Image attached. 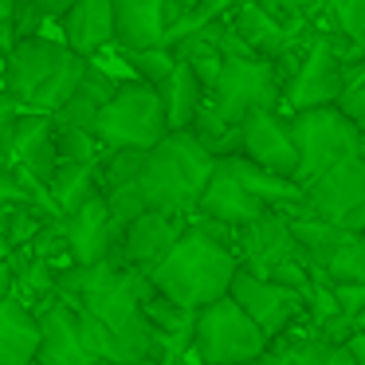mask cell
Masks as SVG:
<instances>
[{"label":"cell","instance_id":"obj_1","mask_svg":"<svg viewBox=\"0 0 365 365\" xmlns=\"http://www.w3.org/2000/svg\"><path fill=\"white\" fill-rule=\"evenodd\" d=\"M244 271L240 263V232L224 224L192 216L189 232L177 240V247L150 271V283L158 294L185 310H205L232 294V283Z\"/></svg>","mask_w":365,"mask_h":365},{"label":"cell","instance_id":"obj_2","mask_svg":"<svg viewBox=\"0 0 365 365\" xmlns=\"http://www.w3.org/2000/svg\"><path fill=\"white\" fill-rule=\"evenodd\" d=\"M220 161L192 138V130H169L142 165V197L153 212H169V216H185L192 220L197 205L205 197L208 181H212Z\"/></svg>","mask_w":365,"mask_h":365},{"label":"cell","instance_id":"obj_3","mask_svg":"<svg viewBox=\"0 0 365 365\" xmlns=\"http://www.w3.org/2000/svg\"><path fill=\"white\" fill-rule=\"evenodd\" d=\"M87 67L91 59L75 56L63 40L32 36V40H20L12 56L4 59V91L24 110L56 114L75 98Z\"/></svg>","mask_w":365,"mask_h":365},{"label":"cell","instance_id":"obj_4","mask_svg":"<svg viewBox=\"0 0 365 365\" xmlns=\"http://www.w3.org/2000/svg\"><path fill=\"white\" fill-rule=\"evenodd\" d=\"M357 59L361 56H357L341 36L314 28L307 51L299 56L291 79H287L283 114L318 110V106H338L341 95H346V71H349V63H357Z\"/></svg>","mask_w":365,"mask_h":365},{"label":"cell","instance_id":"obj_5","mask_svg":"<svg viewBox=\"0 0 365 365\" xmlns=\"http://www.w3.org/2000/svg\"><path fill=\"white\" fill-rule=\"evenodd\" d=\"M291 134L299 145V185L307 189L322 173L365 158V130L341 114V106H318V110L287 114Z\"/></svg>","mask_w":365,"mask_h":365},{"label":"cell","instance_id":"obj_6","mask_svg":"<svg viewBox=\"0 0 365 365\" xmlns=\"http://www.w3.org/2000/svg\"><path fill=\"white\" fill-rule=\"evenodd\" d=\"M271 349V338L247 318L232 294L220 302L197 310V326H192V349L189 361L205 365H252Z\"/></svg>","mask_w":365,"mask_h":365},{"label":"cell","instance_id":"obj_7","mask_svg":"<svg viewBox=\"0 0 365 365\" xmlns=\"http://www.w3.org/2000/svg\"><path fill=\"white\" fill-rule=\"evenodd\" d=\"M169 134L165 106H161L158 87L150 83L126 79L118 87V95L103 106L98 114V142L106 150H138L150 153L161 138Z\"/></svg>","mask_w":365,"mask_h":365},{"label":"cell","instance_id":"obj_8","mask_svg":"<svg viewBox=\"0 0 365 365\" xmlns=\"http://www.w3.org/2000/svg\"><path fill=\"white\" fill-rule=\"evenodd\" d=\"M283 91L287 83L279 63L259 56H224L220 83L208 95V103L224 122L240 126L255 110H283Z\"/></svg>","mask_w":365,"mask_h":365},{"label":"cell","instance_id":"obj_9","mask_svg":"<svg viewBox=\"0 0 365 365\" xmlns=\"http://www.w3.org/2000/svg\"><path fill=\"white\" fill-rule=\"evenodd\" d=\"M302 205L318 220L334 224L341 232L365 236V158H354L346 165L322 173L302 189Z\"/></svg>","mask_w":365,"mask_h":365},{"label":"cell","instance_id":"obj_10","mask_svg":"<svg viewBox=\"0 0 365 365\" xmlns=\"http://www.w3.org/2000/svg\"><path fill=\"white\" fill-rule=\"evenodd\" d=\"M232 299L247 310V318H252L271 341L287 338L299 322H307V299H302L299 291L275 283V279L252 275V271H240L236 275Z\"/></svg>","mask_w":365,"mask_h":365},{"label":"cell","instance_id":"obj_11","mask_svg":"<svg viewBox=\"0 0 365 365\" xmlns=\"http://www.w3.org/2000/svg\"><path fill=\"white\" fill-rule=\"evenodd\" d=\"M240 158L279 177L299 181V145L283 110H255L240 122Z\"/></svg>","mask_w":365,"mask_h":365},{"label":"cell","instance_id":"obj_12","mask_svg":"<svg viewBox=\"0 0 365 365\" xmlns=\"http://www.w3.org/2000/svg\"><path fill=\"white\" fill-rule=\"evenodd\" d=\"M228 24L259 59L283 63V59L310 36V24H314V20H307V24H287L283 16L263 9L259 0H236L232 12H228Z\"/></svg>","mask_w":365,"mask_h":365},{"label":"cell","instance_id":"obj_13","mask_svg":"<svg viewBox=\"0 0 365 365\" xmlns=\"http://www.w3.org/2000/svg\"><path fill=\"white\" fill-rule=\"evenodd\" d=\"M59 228H63V240H67V255L79 267H91V263H103V259H118L122 255V236L126 232L114 224L110 205H106L103 192L95 200H87L79 212L63 216Z\"/></svg>","mask_w":365,"mask_h":365},{"label":"cell","instance_id":"obj_14","mask_svg":"<svg viewBox=\"0 0 365 365\" xmlns=\"http://www.w3.org/2000/svg\"><path fill=\"white\" fill-rule=\"evenodd\" d=\"M267 212H271V208L263 205V200L255 197L244 181H240L236 169H232L228 161H220V165H216L212 181H208L205 197H200V205H197L200 220L224 224V228H232V232H244L247 224L263 220Z\"/></svg>","mask_w":365,"mask_h":365},{"label":"cell","instance_id":"obj_15","mask_svg":"<svg viewBox=\"0 0 365 365\" xmlns=\"http://www.w3.org/2000/svg\"><path fill=\"white\" fill-rule=\"evenodd\" d=\"M185 232H189V220H185V216L153 212V208H150V212H142L126 228V236H122V255H118L122 267L150 275V271L177 247V240H181Z\"/></svg>","mask_w":365,"mask_h":365},{"label":"cell","instance_id":"obj_16","mask_svg":"<svg viewBox=\"0 0 365 365\" xmlns=\"http://www.w3.org/2000/svg\"><path fill=\"white\" fill-rule=\"evenodd\" d=\"M287 259H302V255H299V244H294L291 224H287L283 212L271 208L263 220L247 224V228L240 232V263H244V271L267 279L271 271L283 267Z\"/></svg>","mask_w":365,"mask_h":365},{"label":"cell","instance_id":"obj_17","mask_svg":"<svg viewBox=\"0 0 365 365\" xmlns=\"http://www.w3.org/2000/svg\"><path fill=\"white\" fill-rule=\"evenodd\" d=\"M36 314H40V357H36L40 365H98L83 341L75 307L51 294V302Z\"/></svg>","mask_w":365,"mask_h":365},{"label":"cell","instance_id":"obj_18","mask_svg":"<svg viewBox=\"0 0 365 365\" xmlns=\"http://www.w3.org/2000/svg\"><path fill=\"white\" fill-rule=\"evenodd\" d=\"M165 0H114V48L118 51L165 48Z\"/></svg>","mask_w":365,"mask_h":365},{"label":"cell","instance_id":"obj_19","mask_svg":"<svg viewBox=\"0 0 365 365\" xmlns=\"http://www.w3.org/2000/svg\"><path fill=\"white\" fill-rule=\"evenodd\" d=\"M12 158L20 161L32 181L40 185H51L59 169V142H56V122L51 114H40V110H24L16 126V142H12Z\"/></svg>","mask_w":365,"mask_h":365},{"label":"cell","instance_id":"obj_20","mask_svg":"<svg viewBox=\"0 0 365 365\" xmlns=\"http://www.w3.org/2000/svg\"><path fill=\"white\" fill-rule=\"evenodd\" d=\"M63 43L83 59L114 48V0H75L63 20Z\"/></svg>","mask_w":365,"mask_h":365},{"label":"cell","instance_id":"obj_21","mask_svg":"<svg viewBox=\"0 0 365 365\" xmlns=\"http://www.w3.org/2000/svg\"><path fill=\"white\" fill-rule=\"evenodd\" d=\"M252 365H357L346 341H326L310 326V334H287L271 341V349Z\"/></svg>","mask_w":365,"mask_h":365},{"label":"cell","instance_id":"obj_22","mask_svg":"<svg viewBox=\"0 0 365 365\" xmlns=\"http://www.w3.org/2000/svg\"><path fill=\"white\" fill-rule=\"evenodd\" d=\"M40 357V314L28 302H0V365H32Z\"/></svg>","mask_w":365,"mask_h":365},{"label":"cell","instance_id":"obj_23","mask_svg":"<svg viewBox=\"0 0 365 365\" xmlns=\"http://www.w3.org/2000/svg\"><path fill=\"white\" fill-rule=\"evenodd\" d=\"M158 95H161V106H165L169 130H192L197 114L205 110V103H208L205 83L192 75L189 63H177V71L158 87Z\"/></svg>","mask_w":365,"mask_h":365},{"label":"cell","instance_id":"obj_24","mask_svg":"<svg viewBox=\"0 0 365 365\" xmlns=\"http://www.w3.org/2000/svg\"><path fill=\"white\" fill-rule=\"evenodd\" d=\"M51 200H56L59 216H71L79 212L87 200H95L98 192H103V185H98V165H79V161H59L56 177H51L48 185Z\"/></svg>","mask_w":365,"mask_h":365},{"label":"cell","instance_id":"obj_25","mask_svg":"<svg viewBox=\"0 0 365 365\" xmlns=\"http://www.w3.org/2000/svg\"><path fill=\"white\" fill-rule=\"evenodd\" d=\"M224 161H228V165L236 169L240 181H244L247 189H252V192H255V197H259L267 208H275V212H279V208H287V205H299V200H302V185L294 181V177L267 173V169L252 165V161L240 158V153H236V158H224Z\"/></svg>","mask_w":365,"mask_h":365},{"label":"cell","instance_id":"obj_26","mask_svg":"<svg viewBox=\"0 0 365 365\" xmlns=\"http://www.w3.org/2000/svg\"><path fill=\"white\" fill-rule=\"evenodd\" d=\"M314 28L341 36L357 56H365V0H326V9L314 16Z\"/></svg>","mask_w":365,"mask_h":365},{"label":"cell","instance_id":"obj_27","mask_svg":"<svg viewBox=\"0 0 365 365\" xmlns=\"http://www.w3.org/2000/svg\"><path fill=\"white\" fill-rule=\"evenodd\" d=\"M318 275H322L330 287H338V283H365V236L346 232V236L330 247V255L322 259Z\"/></svg>","mask_w":365,"mask_h":365},{"label":"cell","instance_id":"obj_28","mask_svg":"<svg viewBox=\"0 0 365 365\" xmlns=\"http://www.w3.org/2000/svg\"><path fill=\"white\" fill-rule=\"evenodd\" d=\"M118 51V48H114ZM118 59L130 67V79L150 83V87H161L169 75L177 71V51L173 48H145V51H118Z\"/></svg>","mask_w":365,"mask_h":365},{"label":"cell","instance_id":"obj_29","mask_svg":"<svg viewBox=\"0 0 365 365\" xmlns=\"http://www.w3.org/2000/svg\"><path fill=\"white\" fill-rule=\"evenodd\" d=\"M142 165H145V153H138V150H106L103 161H98V185H103V192H114L122 185H138Z\"/></svg>","mask_w":365,"mask_h":365},{"label":"cell","instance_id":"obj_30","mask_svg":"<svg viewBox=\"0 0 365 365\" xmlns=\"http://www.w3.org/2000/svg\"><path fill=\"white\" fill-rule=\"evenodd\" d=\"M103 197H106V205H110V216H114V224H118L122 232H126L142 212H150V205H145V197H142V185H122V189L103 192Z\"/></svg>","mask_w":365,"mask_h":365},{"label":"cell","instance_id":"obj_31","mask_svg":"<svg viewBox=\"0 0 365 365\" xmlns=\"http://www.w3.org/2000/svg\"><path fill=\"white\" fill-rule=\"evenodd\" d=\"M28 200H32V177H28L24 169L0 165V208L28 205Z\"/></svg>","mask_w":365,"mask_h":365},{"label":"cell","instance_id":"obj_32","mask_svg":"<svg viewBox=\"0 0 365 365\" xmlns=\"http://www.w3.org/2000/svg\"><path fill=\"white\" fill-rule=\"evenodd\" d=\"M263 9H271L275 16H283L287 24H307L326 9V0H259Z\"/></svg>","mask_w":365,"mask_h":365},{"label":"cell","instance_id":"obj_33","mask_svg":"<svg viewBox=\"0 0 365 365\" xmlns=\"http://www.w3.org/2000/svg\"><path fill=\"white\" fill-rule=\"evenodd\" d=\"M20 118H24V106L9 91H0V153H9V158H12V142H16Z\"/></svg>","mask_w":365,"mask_h":365},{"label":"cell","instance_id":"obj_34","mask_svg":"<svg viewBox=\"0 0 365 365\" xmlns=\"http://www.w3.org/2000/svg\"><path fill=\"white\" fill-rule=\"evenodd\" d=\"M334 299H338V307L346 318L365 314V283H338L334 287Z\"/></svg>","mask_w":365,"mask_h":365},{"label":"cell","instance_id":"obj_35","mask_svg":"<svg viewBox=\"0 0 365 365\" xmlns=\"http://www.w3.org/2000/svg\"><path fill=\"white\" fill-rule=\"evenodd\" d=\"M24 9H32L40 20H63L67 12H71L75 0H20Z\"/></svg>","mask_w":365,"mask_h":365},{"label":"cell","instance_id":"obj_36","mask_svg":"<svg viewBox=\"0 0 365 365\" xmlns=\"http://www.w3.org/2000/svg\"><path fill=\"white\" fill-rule=\"evenodd\" d=\"M16 279H20L16 267L4 259V263H0V302H9V299H12V291H16Z\"/></svg>","mask_w":365,"mask_h":365},{"label":"cell","instance_id":"obj_37","mask_svg":"<svg viewBox=\"0 0 365 365\" xmlns=\"http://www.w3.org/2000/svg\"><path fill=\"white\" fill-rule=\"evenodd\" d=\"M346 346H349V354H354V361H357V365H365V334H361V330H354V338H349Z\"/></svg>","mask_w":365,"mask_h":365},{"label":"cell","instance_id":"obj_38","mask_svg":"<svg viewBox=\"0 0 365 365\" xmlns=\"http://www.w3.org/2000/svg\"><path fill=\"white\" fill-rule=\"evenodd\" d=\"M16 9H20V0H0V24H12Z\"/></svg>","mask_w":365,"mask_h":365},{"label":"cell","instance_id":"obj_39","mask_svg":"<svg viewBox=\"0 0 365 365\" xmlns=\"http://www.w3.org/2000/svg\"><path fill=\"white\" fill-rule=\"evenodd\" d=\"M114 365H165V361H158V357H138V361H114Z\"/></svg>","mask_w":365,"mask_h":365},{"label":"cell","instance_id":"obj_40","mask_svg":"<svg viewBox=\"0 0 365 365\" xmlns=\"http://www.w3.org/2000/svg\"><path fill=\"white\" fill-rule=\"evenodd\" d=\"M9 252H12V247H9V240H4V228H0V263L9 259Z\"/></svg>","mask_w":365,"mask_h":365},{"label":"cell","instance_id":"obj_41","mask_svg":"<svg viewBox=\"0 0 365 365\" xmlns=\"http://www.w3.org/2000/svg\"><path fill=\"white\" fill-rule=\"evenodd\" d=\"M354 330H361V334H365V314H357V318H354Z\"/></svg>","mask_w":365,"mask_h":365},{"label":"cell","instance_id":"obj_42","mask_svg":"<svg viewBox=\"0 0 365 365\" xmlns=\"http://www.w3.org/2000/svg\"><path fill=\"white\" fill-rule=\"evenodd\" d=\"M181 365H205V361H189V357H185V361Z\"/></svg>","mask_w":365,"mask_h":365},{"label":"cell","instance_id":"obj_43","mask_svg":"<svg viewBox=\"0 0 365 365\" xmlns=\"http://www.w3.org/2000/svg\"><path fill=\"white\" fill-rule=\"evenodd\" d=\"M32 365H40V361H32Z\"/></svg>","mask_w":365,"mask_h":365}]
</instances>
